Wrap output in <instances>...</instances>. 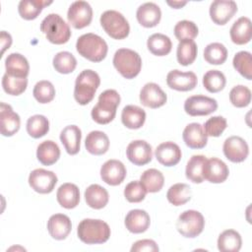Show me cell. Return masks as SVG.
<instances>
[{
	"instance_id": "obj_1",
	"label": "cell",
	"mask_w": 252,
	"mask_h": 252,
	"mask_svg": "<svg viewBox=\"0 0 252 252\" xmlns=\"http://www.w3.org/2000/svg\"><path fill=\"white\" fill-rule=\"evenodd\" d=\"M119 103L120 95L117 91L110 89L102 92L98 96L97 103L92 109V118L98 124L111 122L116 115Z\"/></svg>"
},
{
	"instance_id": "obj_2",
	"label": "cell",
	"mask_w": 252,
	"mask_h": 252,
	"mask_svg": "<svg viewBox=\"0 0 252 252\" xmlns=\"http://www.w3.org/2000/svg\"><path fill=\"white\" fill-rule=\"evenodd\" d=\"M76 49L80 55L92 62L102 61L107 54V43L99 35L88 32L84 33L77 39Z\"/></svg>"
},
{
	"instance_id": "obj_3",
	"label": "cell",
	"mask_w": 252,
	"mask_h": 252,
	"mask_svg": "<svg viewBox=\"0 0 252 252\" xmlns=\"http://www.w3.org/2000/svg\"><path fill=\"white\" fill-rule=\"evenodd\" d=\"M77 233L78 237L84 243L100 244L108 240L110 236V227L101 220L85 219L79 223Z\"/></svg>"
},
{
	"instance_id": "obj_4",
	"label": "cell",
	"mask_w": 252,
	"mask_h": 252,
	"mask_svg": "<svg viewBox=\"0 0 252 252\" xmlns=\"http://www.w3.org/2000/svg\"><path fill=\"white\" fill-rule=\"evenodd\" d=\"M99 84L100 78L96 72L91 69L82 71L75 82L74 97L76 101L81 105H86L91 102Z\"/></svg>"
},
{
	"instance_id": "obj_5",
	"label": "cell",
	"mask_w": 252,
	"mask_h": 252,
	"mask_svg": "<svg viewBox=\"0 0 252 252\" xmlns=\"http://www.w3.org/2000/svg\"><path fill=\"white\" fill-rule=\"evenodd\" d=\"M40 31L45 37L54 44L66 43L71 36L69 25L61 18L60 15L48 14L40 24Z\"/></svg>"
},
{
	"instance_id": "obj_6",
	"label": "cell",
	"mask_w": 252,
	"mask_h": 252,
	"mask_svg": "<svg viewBox=\"0 0 252 252\" xmlns=\"http://www.w3.org/2000/svg\"><path fill=\"white\" fill-rule=\"evenodd\" d=\"M115 69L126 79L135 78L141 71L142 59L140 55L129 48H119L113 56Z\"/></svg>"
},
{
	"instance_id": "obj_7",
	"label": "cell",
	"mask_w": 252,
	"mask_h": 252,
	"mask_svg": "<svg viewBox=\"0 0 252 252\" xmlns=\"http://www.w3.org/2000/svg\"><path fill=\"white\" fill-rule=\"evenodd\" d=\"M100 25L104 32L114 39H123L128 36L130 26L126 18L116 10H106L100 16Z\"/></svg>"
},
{
	"instance_id": "obj_8",
	"label": "cell",
	"mask_w": 252,
	"mask_h": 252,
	"mask_svg": "<svg viewBox=\"0 0 252 252\" xmlns=\"http://www.w3.org/2000/svg\"><path fill=\"white\" fill-rule=\"evenodd\" d=\"M205 220L203 215L195 210H187L181 213L176 221L178 232L188 238L198 236L204 229Z\"/></svg>"
},
{
	"instance_id": "obj_9",
	"label": "cell",
	"mask_w": 252,
	"mask_h": 252,
	"mask_svg": "<svg viewBox=\"0 0 252 252\" xmlns=\"http://www.w3.org/2000/svg\"><path fill=\"white\" fill-rule=\"evenodd\" d=\"M218 108V102L215 98L197 94L186 98L184 102V110L191 116L209 115L216 111Z\"/></svg>"
},
{
	"instance_id": "obj_10",
	"label": "cell",
	"mask_w": 252,
	"mask_h": 252,
	"mask_svg": "<svg viewBox=\"0 0 252 252\" xmlns=\"http://www.w3.org/2000/svg\"><path fill=\"white\" fill-rule=\"evenodd\" d=\"M67 19L75 29H83L92 22L93 9L87 1H75L68 9Z\"/></svg>"
},
{
	"instance_id": "obj_11",
	"label": "cell",
	"mask_w": 252,
	"mask_h": 252,
	"mask_svg": "<svg viewBox=\"0 0 252 252\" xmlns=\"http://www.w3.org/2000/svg\"><path fill=\"white\" fill-rule=\"evenodd\" d=\"M57 183V176L54 172L43 168H36L29 175V184L35 192L48 194L53 191Z\"/></svg>"
},
{
	"instance_id": "obj_12",
	"label": "cell",
	"mask_w": 252,
	"mask_h": 252,
	"mask_svg": "<svg viewBox=\"0 0 252 252\" xmlns=\"http://www.w3.org/2000/svg\"><path fill=\"white\" fill-rule=\"evenodd\" d=\"M223 154L232 162H241L249 154L248 144L239 136H230L223 143Z\"/></svg>"
},
{
	"instance_id": "obj_13",
	"label": "cell",
	"mask_w": 252,
	"mask_h": 252,
	"mask_svg": "<svg viewBox=\"0 0 252 252\" xmlns=\"http://www.w3.org/2000/svg\"><path fill=\"white\" fill-rule=\"evenodd\" d=\"M237 12L233 0H215L210 5V17L217 25H225Z\"/></svg>"
},
{
	"instance_id": "obj_14",
	"label": "cell",
	"mask_w": 252,
	"mask_h": 252,
	"mask_svg": "<svg viewBox=\"0 0 252 252\" xmlns=\"http://www.w3.org/2000/svg\"><path fill=\"white\" fill-rule=\"evenodd\" d=\"M197 76L194 72H182L180 70H171L166 76V84L169 88L179 91L187 92L193 90L197 86Z\"/></svg>"
},
{
	"instance_id": "obj_15",
	"label": "cell",
	"mask_w": 252,
	"mask_h": 252,
	"mask_svg": "<svg viewBox=\"0 0 252 252\" xmlns=\"http://www.w3.org/2000/svg\"><path fill=\"white\" fill-rule=\"evenodd\" d=\"M126 155L128 159L135 165H145L152 160V146L144 140H135L128 145Z\"/></svg>"
},
{
	"instance_id": "obj_16",
	"label": "cell",
	"mask_w": 252,
	"mask_h": 252,
	"mask_svg": "<svg viewBox=\"0 0 252 252\" xmlns=\"http://www.w3.org/2000/svg\"><path fill=\"white\" fill-rule=\"evenodd\" d=\"M125 165L117 159L106 160L100 168V177L108 185L116 186L123 182L126 177Z\"/></svg>"
},
{
	"instance_id": "obj_17",
	"label": "cell",
	"mask_w": 252,
	"mask_h": 252,
	"mask_svg": "<svg viewBox=\"0 0 252 252\" xmlns=\"http://www.w3.org/2000/svg\"><path fill=\"white\" fill-rule=\"evenodd\" d=\"M166 94L156 83H147L140 92V101L150 108H158L165 104Z\"/></svg>"
},
{
	"instance_id": "obj_18",
	"label": "cell",
	"mask_w": 252,
	"mask_h": 252,
	"mask_svg": "<svg viewBox=\"0 0 252 252\" xmlns=\"http://www.w3.org/2000/svg\"><path fill=\"white\" fill-rule=\"evenodd\" d=\"M228 167L220 158H207L203 165V177L211 183H221L228 177Z\"/></svg>"
},
{
	"instance_id": "obj_19",
	"label": "cell",
	"mask_w": 252,
	"mask_h": 252,
	"mask_svg": "<svg viewBox=\"0 0 252 252\" xmlns=\"http://www.w3.org/2000/svg\"><path fill=\"white\" fill-rule=\"evenodd\" d=\"M0 121L1 134L5 137H10L16 134L21 125V119L18 113L13 111L11 105L1 102L0 104Z\"/></svg>"
},
{
	"instance_id": "obj_20",
	"label": "cell",
	"mask_w": 252,
	"mask_h": 252,
	"mask_svg": "<svg viewBox=\"0 0 252 252\" xmlns=\"http://www.w3.org/2000/svg\"><path fill=\"white\" fill-rule=\"evenodd\" d=\"M158 161L164 166L176 165L181 159V150L173 142H164L159 144L155 152Z\"/></svg>"
},
{
	"instance_id": "obj_21",
	"label": "cell",
	"mask_w": 252,
	"mask_h": 252,
	"mask_svg": "<svg viewBox=\"0 0 252 252\" xmlns=\"http://www.w3.org/2000/svg\"><path fill=\"white\" fill-rule=\"evenodd\" d=\"M47 229L52 238L63 240L71 232L72 223L68 216L64 214H55L49 218L47 221Z\"/></svg>"
},
{
	"instance_id": "obj_22",
	"label": "cell",
	"mask_w": 252,
	"mask_h": 252,
	"mask_svg": "<svg viewBox=\"0 0 252 252\" xmlns=\"http://www.w3.org/2000/svg\"><path fill=\"white\" fill-rule=\"evenodd\" d=\"M186 146L191 149H202L207 145L208 136L200 123L193 122L188 124L182 134Z\"/></svg>"
},
{
	"instance_id": "obj_23",
	"label": "cell",
	"mask_w": 252,
	"mask_h": 252,
	"mask_svg": "<svg viewBox=\"0 0 252 252\" xmlns=\"http://www.w3.org/2000/svg\"><path fill=\"white\" fill-rule=\"evenodd\" d=\"M136 17L141 26L145 28H153L159 23L161 11L156 3L146 2L138 7Z\"/></svg>"
},
{
	"instance_id": "obj_24",
	"label": "cell",
	"mask_w": 252,
	"mask_h": 252,
	"mask_svg": "<svg viewBox=\"0 0 252 252\" xmlns=\"http://www.w3.org/2000/svg\"><path fill=\"white\" fill-rule=\"evenodd\" d=\"M150 216L149 214L140 209H134L128 212L125 217V226L132 233L145 232L150 226Z\"/></svg>"
},
{
	"instance_id": "obj_25",
	"label": "cell",
	"mask_w": 252,
	"mask_h": 252,
	"mask_svg": "<svg viewBox=\"0 0 252 252\" xmlns=\"http://www.w3.org/2000/svg\"><path fill=\"white\" fill-rule=\"evenodd\" d=\"M6 73L18 78H27L30 72V65L27 58L17 52L9 54L5 59Z\"/></svg>"
},
{
	"instance_id": "obj_26",
	"label": "cell",
	"mask_w": 252,
	"mask_h": 252,
	"mask_svg": "<svg viewBox=\"0 0 252 252\" xmlns=\"http://www.w3.org/2000/svg\"><path fill=\"white\" fill-rule=\"evenodd\" d=\"M56 199L61 207L74 209L80 202V190L76 184L64 183L58 188Z\"/></svg>"
},
{
	"instance_id": "obj_27",
	"label": "cell",
	"mask_w": 252,
	"mask_h": 252,
	"mask_svg": "<svg viewBox=\"0 0 252 252\" xmlns=\"http://www.w3.org/2000/svg\"><path fill=\"white\" fill-rule=\"evenodd\" d=\"M82 139L81 129L76 125H68L60 133V141L69 155H76L80 151Z\"/></svg>"
},
{
	"instance_id": "obj_28",
	"label": "cell",
	"mask_w": 252,
	"mask_h": 252,
	"mask_svg": "<svg viewBox=\"0 0 252 252\" xmlns=\"http://www.w3.org/2000/svg\"><path fill=\"white\" fill-rule=\"evenodd\" d=\"M229 34L232 42L236 44L248 43L252 35L251 20L247 17H240L231 26Z\"/></svg>"
},
{
	"instance_id": "obj_29",
	"label": "cell",
	"mask_w": 252,
	"mask_h": 252,
	"mask_svg": "<svg viewBox=\"0 0 252 252\" xmlns=\"http://www.w3.org/2000/svg\"><path fill=\"white\" fill-rule=\"evenodd\" d=\"M85 146L90 154L100 156L107 152L109 148V139L102 131H92L86 137Z\"/></svg>"
},
{
	"instance_id": "obj_30",
	"label": "cell",
	"mask_w": 252,
	"mask_h": 252,
	"mask_svg": "<svg viewBox=\"0 0 252 252\" xmlns=\"http://www.w3.org/2000/svg\"><path fill=\"white\" fill-rule=\"evenodd\" d=\"M146 120V112L137 105H126L121 113V121L124 126L129 129L141 128Z\"/></svg>"
},
{
	"instance_id": "obj_31",
	"label": "cell",
	"mask_w": 252,
	"mask_h": 252,
	"mask_svg": "<svg viewBox=\"0 0 252 252\" xmlns=\"http://www.w3.org/2000/svg\"><path fill=\"white\" fill-rule=\"evenodd\" d=\"M108 192L98 184L90 185L85 191V200L89 207L99 210L104 208L108 203Z\"/></svg>"
},
{
	"instance_id": "obj_32",
	"label": "cell",
	"mask_w": 252,
	"mask_h": 252,
	"mask_svg": "<svg viewBox=\"0 0 252 252\" xmlns=\"http://www.w3.org/2000/svg\"><path fill=\"white\" fill-rule=\"evenodd\" d=\"M59 157L60 149L55 142L46 140L38 145L36 150V158L43 165H51L55 163Z\"/></svg>"
},
{
	"instance_id": "obj_33",
	"label": "cell",
	"mask_w": 252,
	"mask_h": 252,
	"mask_svg": "<svg viewBox=\"0 0 252 252\" xmlns=\"http://www.w3.org/2000/svg\"><path fill=\"white\" fill-rule=\"evenodd\" d=\"M241 245V236L234 229H226L222 231L218 238V249L221 252H238Z\"/></svg>"
},
{
	"instance_id": "obj_34",
	"label": "cell",
	"mask_w": 252,
	"mask_h": 252,
	"mask_svg": "<svg viewBox=\"0 0 252 252\" xmlns=\"http://www.w3.org/2000/svg\"><path fill=\"white\" fill-rule=\"evenodd\" d=\"M147 46L154 55L164 56L171 51L172 42L167 35L157 32L149 36Z\"/></svg>"
},
{
	"instance_id": "obj_35",
	"label": "cell",
	"mask_w": 252,
	"mask_h": 252,
	"mask_svg": "<svg viewBox=\"0 0 252 252\" xmlns=\"http://www.w3.org/2000/svg\"><path fill=\"white\" fill-rule=\"evenodd\" d=\"M52 1L43 0H21L18 5L20 16L25 20L35 19L45 6L51 4Z\"/></svg>"
},
{
	"instance_id": "obj_36",
	"label": "cell",
	"mask_w": 252,
	"mask_h": 252,
	"mask_svg": "<svg viewBox=\"0 0 252 252\" xmlns=\"http://www.w3.org/2000/svg\"><path fill=\"white\" fill-rule=\"evenodd\" d=\"M140 182L143 184L147 192L156 193L160 191V189L162 188L164 183V177L159 170L156 168H150L142 173L140 177Z\"/></svg>"
},
{
	"instance_id": "obj_37",
	"label": "cell",
	"mask_w": 252,
	"mask_h": 252,
	"mask_svg": "<svg viewBox=\"0 0 252 252\" xmlns=\"http://www.w3.org/2000/svg\"><path fill=\"white\" fill-rule=\"evenodd\" d=\"M166 198L173 206H181L191 199V188L186 183H176L169 187Z\"/></svg>"
},
{
	"instance_id": "obj_38",
	"label": "cell",
	"mask_w": 252,
	"mask_h": 252,
	"mask_svg": "<svg viewBox=\"0 0 252 252\" xmlns=\"http://www.w3.org/2000/svg\"><path fill=\"white\" fill-rule=\"evenodd\" d=\"M207 158L203 155H195L190 158L187 162L185 174L186 177L193 183H202L205 179L203 177V165Z\"/></svg>"
},
{
	"instance_id": "obj_39",
	"label": "cell",
	"mask_w": 252,
	"mask_h": 252,
	"mask_svg": "<svg viewBox=\"0 0 252 252\" xmlns=\"http://www.w3.org/2000/svg\"><path fill=\"white\" fill-rule=\"evenodd\" d=\"M197 44L194 40L179 41L176 50L177 61L180 65L187 66L192 64L197 57Z\"/></svg>"
},
{
	"instance_id": "obj_40",
	"label": "cell",
	"mask_w": 252,
	"mask_h": 252,
	"mask_svg": "<svg viewBox=\"0 0 252 252\" xmlns=\"http://www.w3.org/2000/svg\"><path fill=\"white\" fill-rule=\"evenodd\" d=\"M49 131V121L41 114H35L31 116L27 121V132L34 138H41Z\"/></svg>"
},
{
	"instance_id": "obj_41",
	"label": "cell",
	"mask_w": 252,
	"mask_h": 252,
	"mask_svg": "<svg viewBox=\"0 0 252 252\" xmlns=\"http://www.w3.org/2000/svg\"><path fill=\"white\" fill-rule=\"evenodd\" d=\"M205 60L213 65H220L227 58V49L220 42L209 43L204 49Z\"/></svg>"
},
{
	"instance_id": "obj_42",
	"label": "cell",
	"mask_w": 252,
	"mask_h": 252,
	"mask_svg": "<svg viewBox=\"0 0 252 252\" xmlns=\"http://www.w3.org/2000/svg\"><path fill=\"white\" fill-rule=\"evenodd\" d=\"M53 67L61 74L72 73L77 66V59L75 56L68 51H60L53 57Z\"/></svg>"
},
{
	"instance_id": "obj_43",
	"label": "cell",
	"mask_w": 252,
	"mask_h": 252,
	"mask_svg": "<svg viewBox=\"0 0 252 252\" xmlns=\"http://www.w3.org/2000/svg\"><path fill=\"white\" fill-rule=\"evenodd\" d=\"M234 69L242 75L245 79H252V56L248 51H239L237 52L232 60Z\"/></svg>"
},
{
	"instance_id": "obj_44",
	"label": "cell",
	"mask_w": 252,
	"mask_h": 252,
	"mask_svg": "<svg viewBox=\"0 0 252 252\" xmlns=\"http://www.w3.org/2000/svg\"><path fill=\"white\" fill-rule=\"evenodd\" d=\"M226 83L225 76L219 70H209L203 76V85L210 93L220 92Z\"/></svg>"
},
{
	"instance_id": "obj_45",
	"label": "cell",
	"mask_w": 252,
	"mask_h": 252,
	"mask_svg": "<svg viewBox=\"0 0 252 252\" xmlns=\"http://www.w3.org/2000/svg\"><path fill=\"white\" fill-rule=\"evenodd\" d=\"M28 86L27 78H18L13 77L7 73L4 74L2 78V87L3 90L12 95H19L23 94Z\"/></svg>"
},
{
	"instance_id": "obj_46",
	"label": "cell",
	"mask_w": 252,
	"mask_h": 252,
	"mask_svg": "<svg viewBox=\"0 0 252 252\" xmlns=\"http://www.w3.org/2000/svg\"><path fill=\"white\" fill-rule=\"evenodd\" d=\"M198 27L192 21L182 20L174 26V35L179 41L193 40L198 35Z\"/></svg>"
},
{
	"instance_id": "obj_47",
	"label": "cell",
	"mask_w": 252,
	"mask_h": 252,
	"mask_svg": "<svg viewBox=\"0 0 252 252\" xmlns=\"http://www.w3.org/2000/svg\"><path fill=\"white\" fill-rule=\"evenodd\" d=\"M34 98L39 103L50 102L55 96V88L51 82L42 80L34 85L32 91Z\"/></svg>"
},
{
	"instance_id": "obj_48",
	"label": "cell",
	"mask_w": 252,
	"mask_h": 252,
	"mask_svg": "<svg viewBox=\"0 0 252 252\" xmlns=\"http://www.w3.org/2000/svg\"><path fill=\"white\" fill-rule=\"evenodd\" d=\"M229 100L236 107H245L251 101V91L246 86L237 85L230 90Z\"/></svg>"
},
{
	"instance_id": "obj_49",
	"label": "cell",
	"mask_w": 252,
	"mask_h": 252,
	"mask_svg": "<svg viewBox=\"0 0 252 252\" xmlns=\"http://www.w3.org/2000/svg\"><path fill=\"white\" fill-rule=\"evenodd\" d=\"M147 194V190L143 186V184L138 181L134 180L128 183L124 189V196L126 200L130 203H139L142 202Z\"/></svg>"
},
{
	"instance_id": "obj_50",
	"label": "cell",
	"mask_w": 252,
	"mask_h": 252,
	"mask_svg": "<svg viewBox=\"0 0 252 252\" xmlns=\"http://www.w3.org/2000/svg\"><path fill=\"white\" fill-rule=\"evenodd\" d=\"M226 126H227V122L224 117L213 116L205 122L203 128H204L207 136L219 137L224 131Z\"/></svg>"
},
{
	"instance_id": "obj_51",
	"label": "cell",
	"mask_w": 252,
	"mask_h": 252,
	"mask_svg": "<svg viewBox=\"0 0 252 252\" xmlns=\"http://www.w3.org/2000/svg\"><path fill=\"white\" fill-rule=\"evenodd\" d=\"M158 246L156 241L152 239H141L136 241L132 247L131 252H158Z\"/></svg>"
},
{
	"instance_id": "obj_52",
	"label": "cell",
	"mask_w": 252,
	"mask_h": 252,
	"mask_svg": "<svg viewBox=\"0 0 252 252\" xmlns=\"http://www.w3.org/2000/svg\"><path fill=\"white\" fill-rule=\"evenodd\" d=\"M0 41H1V47H2V54L5 52L7 48H9L12 44V36L10 33L6 32L5 31L1 32L0 34Z\"/></svg>"
},
{
	"instance_id": "obj_53",
	"label": "cell",
	"mask_w": 252,
	"mask_h": 252,
	"mask_svg": "<svg viewBox=\"0 0 252 252\" xmlns=\"http://www.w3.org/2000/svg\"><path fill=\"white\" fill-rule=\"evenodd\" d=\"M166 3L172 7V8H175V9H179L181 7H183L184 5L187 4V1H166Z\"/></svg>"
}]
</instances>
